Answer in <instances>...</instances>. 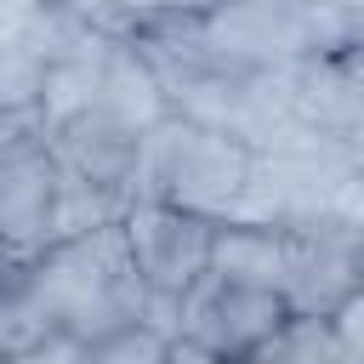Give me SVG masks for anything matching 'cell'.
I'll return each instance as SVG.
<instances>
[{
  "label": "cell",
  "instance_id": "cell-1",
  "mask_svg": "<svg viewBox=\"0 0 364 364\" xmlns=\"http://www.w3.org/2000/svg\"><path fill=\"white\" fill-rule=\"evenodd\" d=\"M23 284L40 301L46 324L74 347H91V341L148 324V290L131 267L119 222L46 245L23 267Z\"/></svg>",
  "mask_w": 364,
  "mask_h": 364
},
{
  "label": "cell",
  "instance_id": "cell-2",
  "mask_svg": "<svg viewBox=\"0 0 364 364\" xmlns=\"http://www.w3.org/2000/svg\"><path fill=\"white\" fill-rule=\"evenodd\" d=\"M245 188H250V148L239 136L182 114H165L142 131L131 199L171 205L205 222H233V210L245 205Z\"/></svg>",
  "mask_w": 364,
  "mask_h": 364
},
{
  "label": "cell",
  "instance_id": "cell-3",
  "mask_svg": "<svg viewBox=\"0 0 364 364\" xmlns=\"http://www.w3.org/2000/svg\"><path fill=\"white\" fill-rule=\"evenodd\" d=\"M216 228H222V222L171 210V205H148V199H131L125 216H119L131 267H136V279H142V290H148V324L165 330L171 341H176V313H182L188 290L210 273Z\"/></svg>",
  "mask_w": 364,
  "mask_h": 364
},
{
  "label": "cell",
  "instance_id": "cell-4",
  "mask_svg": "<svg viewBox=\"0 0 364 364\" xmlns=\"http://www.w3.org/2000/svg\"><path fill=\"white\" fill-rule=\"evenodd\" d=\"M290 301L279 290H262V284H239V279H222V273H205L182 313H176V341L216 358V364H250L284 324H290Z\"/></svg>",
  "mask_w": 364,
  "mask_h": 364
},
{
  "label": "cell",
  "instance_id": "cell-5",
  "mask_svg": "<svg viewBox=\"0 0 364 364\" xmlns=\"http://www.w3.org/2000/svg\"><path fill=\"white\" fill-rule=\"evenodd\" d=\"M63 165L46 148V131L0 154V267L23 273L46 245H57Z\"/></svg>",
  "mask_w": 364,
  "mask_h": 364
},
{
  "label": "cell",
  "instance_id": "cell-6",
  "mask_svg": "<svg viewBox=\"0 0 364 364\" xmlns=\"http://www.w3.org/2000/svg\"><path fill=\"white\" fill-rule=\"evenodd\" d=\"M46 148L68 182L131 205V182H136V159H142V131L131 119H119L97 102H80L46 125Z\"/></svg>",
  "mask_w": 364,
  "mask_h": 364
},
{
  "label": "cell",
  "instance_id": "cell-7",
  "mask_svg": "<svg viewBox=\"0 0 364 364\" xmlns=\"http://www.w3.org/2000/svg\"><path fill=\"white\" fill-rule=\"evenodd\" d=\"M210 273L239 279V284H262V290L284 296V273H290V239H284V228L222 222L216 245H210Z\"/></svg>",
  "mask_w": 364,
  "mask_h": 364
},
{
  "label": "cell",
  "instance_id": "cell-8",
  "mask_svg": "<svg viewBox=\"0 0 364 364\" xmlns=\"http://www.w3.org/2000/svg\"><path fill=\"white\" fill-rule=\"evenodd\" d=\"M57 330L46 324V313H40V301L28 296V284H23V273H6L0 279V358H17V353H28V347H40V341H51Z\"/></svg>",
  "mask_w": 364,
  "mask_h": 364
},
{
  "label": "cell",
  "instance_id": "cell-9",
  "mask_svg": "<svg viewBox=\"0 0 364 364\" xmlns=\"http://www.w3.org/2000/svg\"><path fill=\"white\" fill-rule=\"evenodd\" d=\"M250 364H336V353H330V330H324V318H290Z\"/></svg>",
  "mask_w": 364,
  "mask_h": 364
},
{
  "label": "cell",
  "instance_id": "cell-10",
  "mask_svg": "<svg viewBox=\"0 0 364 364\" xmlns=\"http://www.w3.org/2000/svg\"><path fill=\"white\" fill-rule=\"evenodd\" d=\"M171 336L154 330V324H136V330H119L108 341H91L85 347V364H171Z\"/></svg>",
  "mask_w": 364,
  "mask_h": 364
},
{
  "label": "cell",
  "instance_id": "cell-11",
  "mask_svg": "<svg viewBox=\"0 0 364 364\" xmlns=\"http://www.w3.org/2000/svg\"><path fill=\"white\" fill-rule=\"evenodd\" d=\"M324 330H330L336 364H364V290L341 296V301L324 313Z\"/></svg>",
  "mask_w": 364,
  "mask_h": 364
},
{
  "label": "cell",
  "instance_id": "cell-12",
  "mask_svg": "<svg viewBox=\"0 0 364 364\" xmlns=\"http://www.w3.org/2000/svg\"><path fill=\"white\" fill-rule=\"evenodd\" d=\"M0 364H85V347L51 336V341H40V347H28V353H17V358H0Z\"/></svg>",
  "mask_w": 364,
  "mask_h": 364
},
{
  "label": "cell",
  "instance_id": "cell-13",
  "mask_svg": "<svg viewBox=\"0 0 364 364\" xmlns=\"http://www.w3.org/2000/svg\"><path fill=\"white\" fill-rule=\"evenodd\" d=\"M40 131H46L40 119H23V114H6V108H0V154H11L17 142H28V136H40Z\"/></svg>",
  "mask_w": 364,
  "mask_h": 364
},
{
  "label": "cell",
  "instance_id": "cell-14",
  "mask_svg": "<svg viewBox=\"0 0 364 364\" xmlns=\"http://www.w3.org/2000/svg\"><path fill=\"white\" fill-rule=\"evenodd\" d=\"M171 364H216V358H205V353H193V347L176 341V347H171Z\"/></svg>",
  "mask_w": 364,
  "mask_h": 364
},
{
  "label": "cell",
  "instance_id": "cell-15",
  "mask_svg": "<svg viewBox=\"0 0 364 364\" xmlns=\"http://www.w3.org/2000/svg\"><path fill=\"white\" fill-rule=\"evenodd\" d=\"M353 279H358V290H364V222H358V245H353Z\"/></svg>",
  "mask_w": 364,
  "mask_h": 364
}]
</instances>
